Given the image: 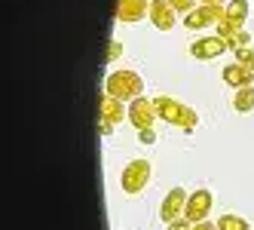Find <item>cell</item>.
<instances>
[{
  "mask_svg": "<svg viewBox=\"0 0 254 230\" xmlns=\"http://www.w3.org/2000/svg\"><path fill=\"white\" fill-rule=\"evenodd\" d=\"M147 12H150V0H117V22L123 25H135L147 19Z\"/></svg>",
  "mask_w": 254,
  "mask_h": 230,
  "instance_id": "11",
  "label": "cell"
},
{
  "mask_svg": "<svg viewBox=\"0 0 254 230\" xmlns=\"http://www.w3.org/2000/svg\"><path fill=\"white\" fill-rule=\"evenodd\" d=\"M190 230H217V227H214L211 221H199V224H193Z\"/></svg>",
  "mask_w": 254,
  "mask_h": 230,
  "instance_id": "21",
  "label": "cell"
},
{
  "mask_svg": "<svg viewBox=\"0 0 254 230\" xmlns=\"http://www.w3.org/2000/svg\"><path fill=\"white\" fill-rule=\"evenodd\" d=\"M248 12H251V3H248V0H230V3H227V15H224V22H227V25H233V28H245Z\"/></svg>",
  "mask_w": 254,
  "mask_h": 230,
  "instance_id": "13",
  "label": "cell"
},
{
  "mask_svg": "<svg viewBox=\"0 0 254 230\" xmlns=\"http://www.w3.org/2000/svg\"><path fill=\"white\" fill-rule=\"evenodd\" d=\"M217 230H251V224L242 218V215H221L214 221Z\"/></svg>",
  "mask_w": 254,
  "mask_h": 230,
  "instance_id": "15",
  "label": "cell"
},
{
  "mask_svg": "<svg viewBox=\"0 0 254 230\" xmlns=\"http://www.w3.org/2000/svg\"><path fill=\"white\" fill-rule=\"evenodd\" d=\"M153 104H156L159 120H166L169 126H175V129L190 132L196 123H199V114L190 108V104L178 101V98H172V95H156V98H153Z\"/></svg>",
  "mask_w": 254,
  "mask_h": 230,
  "instance_id": "1",
  "label": "cell"
},
{
  "mask_svg": "<svg viewBox=\"0 0 254 230\" xmlns=\"http://www.w3.org/2000/svg\"><path fill=\"white\" fill-rule=\"evenodd\" d=\"M166 227H169V230H190V227H193V221H190L187 215H181L178 221H172V224H166Z\"/></svg>",
  "mask_w": 254,
  "mask_h": 230,
  "instance_id": "19",
  "label": "cell"
},
{
  "mask_svg": "<svg viewBox=\"0 0 254 230\" xmlns=\"http://www.w3.org/2000/svg\"><path fill=\"white\" fill-rule=\"evenodd\" d=\"M169 6H172L178 15H187L190 9H196V0H169Z\"/></svg>",
  "mask_w": 254,
  "mask_h": 230,
  "instance_id": "17",
  "label": "cell"
},
{
  "mask_svg": "<svg viewBox=\"0 0 254 230\" xmlns=\"http://www.w3.org/2000/svg\"><path fill=\"white\" fill-rule=\"evenodd\" d=\"M211 206H214L211 190H208V187H199V190H193V193H190L184 215H187L193 224H199V221H208V215H211Z\"/></svg>",
  "mask_w": 254,
  "mask_h": 230,
  "instance_id": "8",
  "label": "cell"
},
{
  "mask_svg": "<svg viewBox=\"0 0 254 230\" xmlns=\"http://www.w3.org/2000/svg\"><path fill=\"white\" fill-rule=\"evenodd\" d=\"M199 3H217V6H227L230 0H199Z\"/></svg>",
  "mask_w": 254,
  "mask_h": 230,
  "instance_id": "22",
  "label": "cell"
},
{
  "mask_svg": "<svg viewBox=\"0 0 254 230\" xmlns=\"http://www.w3.org/2000/svg\"><path fill=\"white\" fill-rule=\"evenodd\" d=\"M150 175H153V163L144 160V156H135L123 166V175H120V187L126 197H138V193L150 184Z\"/></svg>",
  "mask_w": 254,
  "mask_h": 230,
  "instance_id": "3",
  "label": "cell"
},
{
  "mask_svg": "<svg viewBox=\"0 0 254 230\" xmlns=\"http://www.w3.org/2000/svg\"><path fill=\"white\" fill-rule=\"evenodd\" d=\"M123 56V40H111V43H107V56H104V65H111V62H117Z\"/></svg>",
  "mask_w": 254,
  "mask_h": 230,
  "instance_id": "16",
  "label": "cell"
},
{
  "mask_svg": "<svg viewBox=\"0 0 254 230\" xmlns=\"http://www.w3.org/2000/svg\"><path fill=\"white\" fill-rule=\"evenodd\" d=\"M227 15V6H217V3H199L196 9H190L184 15V28L190 31H205V28H217V22H221Z\"/></svg>",
  "mask_w": 254,
  "mask_h": 230,
  "instance_id": "5",
  "label": "cell"
},
{
  "mask_svg": "<svg viewBox=\"0 0 254 230\" xmlns=\"http://www.w3.org/2000/svg\"><path fill=\"white\" fill-rule=\"evenodd\" d=\"M233 56H236L233 62H242V65H248V62H251V56H254V49H251V46H236V49H233Z\"/></svg>",
  "mask_w": 254,
  "mask_h": 230,
  "instance_id": "18",
  "label": "cell"
},
{
  "mask_svg": "<svg viewBox=\"0 0 254 230\" xmlns=\"http://www.w3.org/2000/svg\"><path fill=\"white\" fill-rule=\"evenodd\" d=\"M104 92H111L120 101H135L138 95H144V80H141V74H135L132 68H117V71L107 74Z\"/></svg>",
  "mask_w": 254,
  "mask_h": 230,
  "instance_id": "2",
  "label": "cell"
},
{
  "mask_svg": "<svg viewBox=\"0 0 254 230\" xmlns=\"http://www.w3.org/2000/svg\"><path fill=\"white\" fill-rule=\"evenodd\" d=\"M233 108L239 114H251L254 111V86H242L233 92Z\"/></svg>",
  "mask_w": 254,
  "mask_h": 230,
  "instance_id": "14",
  "label": "cell"
},
{
  "mask_svg": "<svg viewBox=\"0 0 254 230\" xmlns=\"http://www.w3.org/2000/svg\"><path fill=\"white\" fill-rule=\"evenodd\" d=\"M187 200H190V193L184 187H172L166 193V200H162V206H159V218L166 224L178 221L181 215H184V209H187Z\"/></svg>",
  "mask_w": 254,
  "mask_h": 230,
  "instance_id": "9",
  "label": "cell"
},
{
  "mask_svg": "<svg viewBox=\"0 0 254 230\" xmlns=\"http://www.w3.org/2000/svg\"><path fill=\"white\" fill-rule=\"evenodd\" d=\"M153 120H159L153 98L138 95L135 101H129V123H132L138 132H141V129H153Z\"/></svg>",
  "mask_w": 254,
  "mask_h": 230,
  "instance_id": "7",
  "label": "cell"
},
{
  "mask_svg": "<svg viewBox=\"0 0 254 230\" xmlns=\"http://www.w3.org/2000/svg\"><path fill=\"white\" fill-rule=\"evenodd\" d=\"M248 68H251V71H254V56H251V62H248Z\"/></svg>",
  "mask_w": 254,
  "mask_h": 230,
  "instance_id": "23",
  "label": "cell"
},
{
  "mask_svg": "<svg viewBox=\"0 0 254 230\" xmlns=\"http://www.w3.org/2000/svg\"><path fill=\"white\" fill-rule=\"evenodd\" d=\"M123 120H129V108H126V101L114 98L111 92H98V132L101 135H111Z\"/></svg>",
  "mask_w": 254,
  "mask_h": 230,
  "instance_id": "4",
  "label": "cell"
},
{
  "mask_svg": "<svg viewBox=\"0 0 254 230\" xmlns=\"http://www.w3.org/2000/svg\"><path fill=\"white\" fill-rule=\"evenodd\" d=\"M251 230H254V227H251Z\"/></svg>",
  "mask_w": 254,
  "mask_h": 230,
  "instance_id": "24",
  "label": "cell"
},
{
  "mask_svg": "<svg viewBox=\"0 0 254 230\" xmlns=\"http://www.w3.org/2000/svg\"><path fill=\"white\" fill-rule=\"evenodd\" d=\"M147 22H150L156 31H172V28L178 25V12L169 6V0H150Z\"/></svg>",
  "mask_w": 254,
  "mask_h": 230,
  "instance_id": "10",
  "label": "cell"
},
{
  "mask_svg": "<svg viewBox=\"0 0 254 230\" xmlns=\"http://www.w3.org/2000/svg\"><path fill=\"white\" fill-rule=\"evenodd\" d=\"M138 138H141V145H153V141H156V132H153V129H141Z\"/></svg>",
  "mask_w": 254,
  "mask_h": 230,
  "instance_id": "20",
  "label": "cell"
},
{
  "mask_svg": "<svg viewBox=\"0 0 254 230\" xmlns=\"http://www.w3.org/2000/svg\"><path fill=\"white\" fill-rule=\"evenodd\" d=\"M221 80L233 89H242V86H254V71L242 62H230L224 71H221Z\"/></svg>",
  "mask_w": 254,
  "mask_h": 230,
  "instance_id": "12",
  "label": "cell"
},
{
  "mask_svg": "<svg viewBox=\"0 0 254 230\" xmlns=\"http://www.w3.org/2000/svg\"><path fill=\"white\" fill-rule=\"evenodd\" d=\"M227 49H230V43L221 37V34H205V37L190 43V56L196 62H214V59H221Z\"/></svg>",
  "mask_w": 254,
  "mask_h": 230,
  "instance_id": "6",
  "label": "cell"
}]
</instances>
